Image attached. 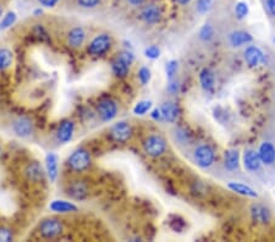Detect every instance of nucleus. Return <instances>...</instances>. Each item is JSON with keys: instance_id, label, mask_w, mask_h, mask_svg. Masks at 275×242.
<instances>
[{"instance_id": "1", "label": "nucleus", "mask_w": 275, "mask_h": 242, "mask_svg": "<svg viewBox=\"0 0 275 242\" xmlns=\"http://www.w3.org/2000/svg\"><path fill=\"white\" fill-rule=\"evenodd\" d=\"M66 165L71 171L76 174H82L87 171L92 165V156L89 150L83 147H78L75 150H72L70 156L66 159Z\"/></svg>"}, {"instance_id": "2", "label": "nucleus", "mask_w": 275, "mask_h": 242, "mask_svg": "<svg viewBox=\"0 0 275 242\" xmlns=\"http://www.w3.org/2000/svg\"><path fill=\"white\" fill-rule=\"evenodd\" d=\"M65 231V224L55 217L45 218L38 225V234L43 240H56Z\"/></svg>"}, {"instance_id": "3", "label": "nucleus", "mask_w": 275, "mask_h": 242, "mask_svg": "<svg viewBox=\"0 0 275 242\" xmlns=\"http://www.w3.org/2000/svg\"><path fill=\"white\" fill-rule=\"evenodd\" d=\"M113 37L109 33H99L87 44V53L93 57H102L113 47Z\"/></svg>"}, {"instance_id": "4", "label": "nucleus", "mask_w": 275, "mask_h": 242, "mask_svg": "<svg viewBox=\"0 0 275 242\" xmlns=\"http://www.w3.org/2000/svg\"><path fill=\"white\" fill-rule=\"evenodd\" d=\"M96 111L98 117L103 123H110L113 121L119 114V104L115 99L110 97H105L97 103Z\"/></svg>"}, {"instance_id": "5", "label": "nucleus", "mask_w": 275, "mask_h": 242, "mask_svg": "<svg viewBox=\"0 0 275 242\" xmlns=\"http://www.w3.org/2000/svg\"><path fill=\"white\" fill-rule=\"evenodd\" d=\"M167 141L160 135H149L142 142V148L147 156L152 158H159L167 152Z\"/></svg>"}, {"instance_id": "6", "label": "nucleus", "mask_w": 275, "mask_h": 242, "mask_svg": "<svg viewBox=\"0 0 275 242\" xmlns=\"http://www.w3.org/2000/svg\"><path fill=\"white\" fill-rule=\"evenodd\" d=\"M132 135H134V130H132L131 124L125 120L117 121L109 129V136L116 143H126L131 140Z\"/></svg>"}, {"instance_id": "7", "label": "nucleus", "mask_w": 275, "mask_h": 242, "mask_svg": "<svg viewBox=\"0 0 275 242\" xmlns=\"http://www.w3.org/2000/svg\"><path fill=\"white\" fill-rule=\"evenodd\" d=\"M66 195L74 201H84L89 196V186L83 180H72L69 181L66 186Z\"/></svg>"}, {"instance_id": "8", "label": "nucleus", "mask_w": 275, "mask_h": 242, "mask_svg": "<svg viewBox=\"0 0 275 242\" xmlns=\"http://www.w3.org/2000/svg\"><path fill=\"white\" fill-rule=\"evenodd\" d=\"M13 132L20 138H29L35 134V124L27 116L16 117L11 124Z\"/></svg>"}, {"instance_id": "9", "label": "nucleus", "mask_w": 275, "mask_h": 242, "mask_svg": "<svg viewBox=\"0 0 275 242\" xmlns=\"http://www.w3.org/2000/svg\"><path fill=\"white\" fill-rule=\"evenodd\" d=\"M193 158L199 168L207 169L213 165L214 160H216V153H214L213 148L208 144H201L195 149Z\"/></svg>"}, {"instance_id": "10", "label": "nucleus", "mask_w": 275, "mask_h": 242, "mask_svg": "<svg viewBox=\"0 0 275 242\" xmlns=\"http://www.w3.org/2000/svg\"><path fill=\"white\" fill-rule=\"evenodd\" d=\"M44 169L48 180L51 184L55 183L59 177V157L54 152L47 153L44 158Z\"/></svg>"}, {"instance_id": "11", "label": "nucleus", "mask_w": 275, "mask_h": 242, "mask_svg": "<svg viewBox=\"0 0 275 242\" xmlns=\"http://www.w3.org/2000/svg\"><path fill=\"white\" fill-rule=\"evenodd\" d=\"M87 33L84 31L83 27L81 26H75L72 27L70 31L66 35V43L72 49H80L84 45L86 42Z\"/></svg>"}, {"instance_id": "12", "label": "nucleus", "mask_w": 275, "mask_h": 242, "mask_svg": "<svg viewBox=\"0 0 275 242\" xmlns=\"http://www.w3.org/2000/svg\"><path fill=\"white\" fill-rule=\"evenodd\" d=\"M75 135V123L70 119L63 120L56 130V140L62 144H66L72 141Z\"/></svg>"}, {"instance_id": "13", "label": "nucleus", "mask_w": 275, "mask_h": 242, "mask_svg": "<svg viewBox=\"0 0 275 242\" xmlns=\"http://www.w3.org/2000/svg\"><path fill=\"white\" fill-rule=\"evenodd\" d=\"M23 175L29 183H41L47 176L45 169L38 162H29L23 169Z\"/></svg>"}, {"instance_id": "14", "label": "nucleus", "mask_w": 275, "mask_h": 242, "mask_svg": "<svg viewBox=\"0 0 275 242\" xmlns=\"http://www.w3.org/2000/svg\"><path fill=\"white\" fill-rule=\"evenodd\" d=\"M163 13L162 9L156 4H149L146 7L142 8L140 17L143 22L148 23V25H154V23H158L162 20Z\"/></svg>"}, {"instance_id": "15", "label": "nucleus", "mask_w": 275, "mask_h": 242, "mask_svg": "<svg viewBox=\"0 0 275 242\" xmlns=\"http://www.w3.org/2000/svg\"><path fill=\"white\" fill-rule=\"evenodd\" d=\"M49 209L55 214H71L77 213L78 207L74 202L65 201V199H54L50 202Z\"/></svg>"}, {"instance_id": "16", "label": "nucleus", "mask_w": 275, "mask_h": 242, "mask_svg": "<svg viewBox=\"0 0 275 242\" xmlns=\"http://www.w3.org/2000/svg\"><path fill=\"white\" fill-rule=\"evenodd\" d=\"M262 160L259 157V153L255 149L245 150L243 154V165L249 171H257L261 168Z\"/></svg>"}, {"instance_id": "17", "label": "nucleus", "mask_w": 275, "mask_h": 242, "mask_svg": "<svg viewBox=\"0 0 275 242\" xmlns=\"http://www.w3.org/2000/svg\"><path fill=\"white\" fill-rule=\"evenodd\" d=\"M160 111H162L163 119L168 123H175L180 115L179 105L174 102L163 103L162 107H160Z\"/></svg>"}, {"instance_id": "18", "label": "nucleus", "mask_w": 275, "mask_h": 242, "mask_svg": "<svg viewBox=\"0 0 275 242\" xmlns=\"http://www.w3.org/2000/svg\"><path fill=\"white\" fill-rule=\"evenodd\" d=\"M245 60L249 64L251 68H256L264 60V54L259 48L255 47V45H251L245 50Z\"/></svg>"}, {"instance_id": "19", "label": "nucleus", "mask_w": 275, "mask_h": 242, "mask_svg": "<svg viewBox=\"0 0 275 242\" xmlns=\"http://www.w3.org/2000/svg\"><path fill=\"white\" fill-rule=\"evenodd\" d=\"M110 68L114 76L117 78H125L129 75L131 65H130L129 63H126L124 59H121L119 55H116L114 57L113 62H111Z\"/></svg>"}, {"instance_id": "20", "label": "nucleus", "mask_w": 275, "mask_h": 242, "mask_svg": "<svg viewBox=\"0 0 275 242\" xmlns=\"http://www.w3.org/2000/svg\"><path fill=\"white\" fill-rule=\"evenodd\" d=\"M259 157L263 164L265 165H271L275 162V147L270 142H263L259 147Z\"/></svg>"}, {"instance_id": "21", "label": "nucleus", "mask_w": 275, "mask_h": 242, "mask_svg": "<svg viewBox=\"0 0 275 242\" xmlns=\"http://www.w3.org/2000/svg\"><path fill=\"white\" fill-rule=\"evenodd\" d=\"M251 216L255 222L265 224L270 220V210L263 204H253L251 207Z\"/></svg>"}, {"instance_id": "22", "label": "nucleus", "mask_w": 275, "mask_h": 242, "mask_svg": "<svg viewBox=\"0 0 275 242\" xmlns=\"http://www.w3.org/2000/svg\"><path fill=\"white\" fill-rule=\"evenodd\" d=\"M14 64V51L8 47H0V72L7 71Z\"/></svg>"}, {"instance_id": "23", "label": "nucleus", "mask_w": 275, "mask_h": 242, "mask_svg": "<svg viewBox=\"0 0 275 242\" xmlns=\"http://www.w3.org/2000/svg\"><path fill=\"white\" fill-rule=\"evenodd\" d=\"M228 187L231 190V191L236 192L238 193V195H242V196H246V197H252V198H256L258 197V193L256 192V190H253L252 187L245 185V184H241V183H229L228 184Z\"/></svg>"}, {"instance_id": "24", "label": "nucleus", "mask_w": 275, "mask_h": 242, "mask_svg": "<svg viewBox=\"0 0 275 242\" xmlns=\"http://www.w3.org/2000/svg\"><path fill=\"white\" fill-rule=\"evenodd\" d=\"M238 160H240V156L236 149H228L224 153V165L228 170L234 171L238 168Z\"/></svg>"}, {"instance_id": "25", "label": "nucleus", "mask_w": 275, "mask_h": 242, "mask_svg": "<svg viewBox=\"0 0 275 242\" xmlns=\"http://www.w3.org/2000/svg\"><path fill=\"white\" fill-rule=\"evenodd\" d=\"M199 82H201L202 88L205 90H211L216 83V77L209 69H203L199 72Z\"/></svg>"}, {"instance_id": "26", "label": "nucleus", "mask_w": 275, "mask_h": 242, "mask_svg": "<svg viewBox=\"0 0 275 242\" xmlns=\"http://www.w3.org/2000/svg\"><path fill=\"white\" fill-rule=\"evenodd\" d=\"M252 39L253 37L249 32L236 31L230 35V43L234 45V47H241V45L243 44H249L252 42Z\"/></svg>"}, {"instance_id": "27", "label": "nucleus", "mask_w": 275, "mask_h": 242, "mask_svg": "<svg viewBox=\"0 0 275 242\" xmlns=\"http://www.w3.org/2000/svg\"><path fill=\"white\" fill-rule=\"evenodd\" d=\"M17 21V15L14 11H8L7 14L3 15L0 20V29H8L11 26H14Z\"/></svg>"}, {"instance_id": "28", "label": "nucleus", "mask_w": 275, "mask_h": 242, "mask_svg": "<svg viewBox=\"0 0 275 242\" xmlns=\"http://www.w3.org/2000/svg\"><path fill=\"white\" fill-rule=\"evenodd\" d=\"M152 104V101H140L136 103L132 111H134V114L137 115V116H143V115H146L148 111L150 110Z\"/></svg>"}, {"instance_id": "29", "label": "nucleus", "mask_w": 275, "mask_h": 242, "mask_svg": "<svg viewBox=\"0 0 275 242\" xmlns=\"http://www.w3.org/2000/svg\"><path fill=\"white\" fill-rule=\"evenodd\" d=\"M33 33H35V36H37L39 38V41L43 42V43H50L51 39L49 33H48L47 28L43 25H41V23H38V25H35L33 27Z\"/></svg>"}, {"instance_id": "30", "label": "nucleus", "mask_w": 275, "mask_h": 242, "mask_svg": "<svg viewBox=\"0 0 275 242\" xmlns=\"http://www.w3.org/2000/svg\"><path fill=\"white\" fill-rule=\"evenodd\" d=\"M137 76H138V81H140L141 84L146 86V84L149 83L150 77H152V72H150V70L147 68V66H142V68H140V70H138V72H137Z\"/></svg>"}, {"instance_id": "31", "label": "nucleus", "mask_w": 275, "mask_h": 242, "mask_svg": "<svg viewBox=\"0 0 275 242\" xmlns=\"http://www.w3.org/2000/svg\"><path fill=\"white\" fill-rule=\"evenodd\" d=\"M177 69H179V63L176 60H170V62L167 64V68H165V71H167V77L169 81H173L175 75H176Z\"/></svg>"}, {"instance_id": "32", "label": "nucleus", "mask_w": 275, "mask_h": 242, "mask_svg": "<svg viewBox=\"0 0 275 242\" xmlns=\"http://www.w3.org/2000/svg\"><path fill=\"white\" fill-rule=\"evenodd\" d=\"M14 241V231L8 226H0V242Z\"/></svg>"}, {"instance_id": "33", "label": "nucleus", "mask_w": 275, "mask_h": 242, "mask_svg": "<svg viewBox=\"0 0 275 242\" xmlns=\"http://www.w3.org/2000/svg\"><path fill=\"white\" fill-rule=\"evenodd\" d=\"M144 56L150 60H156L160 56V49L157 45H149L144 49Z\"/></svg>"}, {"instance_id": "34", "label": "nucleus", "mask_w": 275, "mask_h": 242, "mask_svg": "<svg viewBox=\"0 0 275 242\" xmlns=\"http://www.w3.org/2000/svg\"><path fill=\"white\" fill-rule=\"evenodd\" d=\"M235 14H236V16L238 17V19H243V17H246L247 14H249V5L243 2L237 3L236 8H235Z\"/></svg>"}, {"instance_id": "35", "label": "nucleus", "mask_w": 275, "mask_h": 242, "mask_svg": "<svg viewBox=\"0 0 275 242\" xmlns=\"http://www.w3.org/2000/svg\"><path fill=\"white\" fill-rule=\"evenodd\" d=\"M213 35L214 31L209 25H204L201 28V31H199V38H201L202 41H210V39L213 38Z\"/></svg>"}, {"instance_id": "36", "label": "nucleus", "mask_w": 275, "mask_h": 242, "mask_svg": "<svg viewBox=\"0 0 275 242\" xmlns=\"http://www.w3.org/2000/svg\"><path fill=\"white\" fill-rule=\"evenodd\" d=\"M77 4L83 9H93L101 4V0H77Z\"/></svg>"}, {"instance_id": "37", "label": "nucleus", "mask_w": 275, "mask_h": 242, "mask_svg": "<svg viewBox=\"0 0 275 242\" xmlns=\"http://www.w3.org/2000/svg\"><path fill=\"white\" fill-rule=\"evenodd\" d=\"M211 7V0H198L197 2V10L198 13L205 14Z\"/></svg>"}, {"instance_id": "38", "label": "nucleus", "mask_w": 275, "mask_h": 242, "mask_svg": "<svg viewBox=\"0 0 275 242\" xmlns=\"http://www.w3.org/2000/svg\"><path fill=\"white\" fill-rule=\"evenodd\" d=\"M39 3H41L42 7L44 8H48V9H51L54 7H56V4L60 2V0H38Z\"/></svg>"}, {"instance_id": "39", "label": "nucleus", "mask_w": 275, "mask_h": 242, "mask_svg": "<svg viewBox=\"0 0 275 242\" xmlns=\"http://www.w3.org/2000/svg\"><path fill=\"white\" fill-rule=\"evenodd\" d=\"M150 117H152L153 120L156 121H160L163 119V115H162V111H160V108H156L153 109L152 111H150Z\"/></svg>"}, {"instance_id": "40", "label": "nucleus", "mask_w": 275, "mask_h": 242, "mask_svg": "<svg viewBox=\"0 0 275 242\" xmlns=\"http://www.w3.org/2000/svg\"><path fill=\"white\" fill-rule=\"evenodd\" d=\"M267 7H268V10L270 11V14L273 15V16H275V0H268Z\"/></svg>"}, {"instance_id": "41", "label": "nucleus", "mask_w": 275, "mask_h": 242, "mask_svg": "<svg viewBox=\"0 0 275 242\" xmlns=\"http://www.w3.org/2000/svg\"><path fill=\"white\" fill-rule=\"evenodd\" d=\"M169 90H170L171 93H176L177 90H179V84H176L173 81H170V84H169Z\"/></svg>"}, {"instance_id": "42", "label": "nucleus", "mask_w": 275, "mask_h": 242, "mask_svg": "<svg viewBox=\"0 0 275 242\" xmlns=\"http://www.w3.org/2000/svg\"><path fill=\"white\" fill-rule=\"evenodd\" d=\"M129 3L131 5H134V7H141L144 3V0H129Z\"/></svg>"}, {"instance_id": "43", "label": "nucleus", "mask_w": 275, "mask_h": 242, "mask_svg": "<svg viewBox=\"0 0 275 242\" xmlns=\"http://www.w3.org/2000/svg\"><path fill=\"white\" fill-rule=\"evenodd\" d=\"M177 3H179L180 5H186V4H189L190 2H191V0H176Z\"/></svg>"}, {"instance_id": "44", "label": "nucleus", "mask_w": 275, "mask_h": 242, "mask_svg": "<svg viewBox=\"0 0 275 242\" xmlns=\"http://www.w3.org/2000/svg\"><path fill=\"white\" fill-rule=\"evenodd\" d=\"M3 15H4V7H3V5L0 4V19L3 17Z\"/></svg>"}, {"instance_id": "45", "label": "nucleus", "mask_w": 275, "mask_h": 242, "mask_svg": "<svg viewBox=\"0 0 275 242\" xmlns=\"http://www.w3.org/2000/svg\"><path fill=\"white\" fill-rule=\"evenodd\" d=\"M42 14V10H41V9H39V10H36L35 11V16L36 17H38V15H41Z\"/></svg>"}, {"instance_id": "46", "label": "nucleus", "mask_w": 275, "mask_h": 242, "mask_svg": "<svg viewBox=\"0 0 275 242\" xmlns=\"http://www.w3.org/2000/svg\"><path fill=\"white\" fill-rule=\"evenodd\" d=\"M2 156H3V148L0 147V158H2Z\"/></svg>"}]
</instances>
